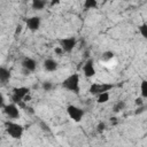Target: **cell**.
<instances>
[{
  "instance_id": "obj_1",
  "label": "cell",
  "mask_w": 147,
  "mask_h": 147,
  "mask_svg": "<svg viewBox=\"0 0 147 147\" xmlns=\"http://www.w3.org/2000/svg\"><path fill=\"white\" fill-rule=\"evenodd\" d=\"M62 87L78 94L79 93V76H78V74H72L68 78H65L62 82Z\"/></svg>"
},
{
  "instance_id": "obj_2",
  "label": "cell",
  "mask_w": 147,
  "mask_h": 147,
  "mask_svg": "<svg viewBox=\"0 0 147 147\" xmlns=\"http://www.w3.org/2000/svg\"><path fill=\"white\" fill-rule=\"evenodd\" d=\"M13 92H14V94H13V101L15 103L20 105L22 108H26V106H25V103L23 101V98L26 94H29L30 88L29 87H24V86L23 87H15V88H13Z\"/></svg>"
},
{
  "instance_id": "obj_3",
  "label": "cell",
  "mask_w": 147,
  "mask_h": 147,
  "mask_svg": "<svg viewBox=\"0 0 147 147\" xmlns=\"http://www.w3.org/2000/svg\"><path fill=\"white\" fill-rule=\"evenodd\" d=\"M5 125H6V131L10 137H13L15 139H18L22 137L23 130H24L22 125L14 123V122H6Z\"/></svg>"
},
{
  "instance_id": "obj_4",
  "label": "cell",
  "mask_w": 147,
  "mask_h": 147,
  "mask_svg": "<svg viewBox=\"0 0 147 147\" xmlns=\"http://www.w3.org/2000/svg\"><path fill=\"white\" fill-rule=\"evenodd\" d=\"M67 111H68L70 118L74 119L75 122H79L83 118V116H84V110L80 109V108H78V107H76V106H74V105L68 106Z\"/></svg>"
},
{
  "instance_id": "obj_5",
  "label": "cell",
  "mask_w": 147,
  "mask_h": 147,
  "mask_svg": "<svg viewBox=\"0 0 147 147\" xmlns=\"http://www.w3.org/2000/svg\"><path fill=\"white\" fill-rule=\"evenodd\" d=\"M113 88V85L111 84H92L91 87H90V93L91 94H94V95H98L100 93H103V92H108L109 90Z\"/></svg>"
},
{
  "instance_id": "obj_6",
  "label": "cell",
  "mask_w": 147,
  "mask_h": 147,
  "mask_svg": "<svg viewBox=\"0 0 147 147\" xmlns=\"http://www.w3.org/2000/svg\"><path fill=\"white\" fill-rule=\"evenodd\" d=\"M60 45H61L63 52H68V53H70V52L74 49V47L76 46V39H75L74 37L61 39V40H60Z\"/></svg>"
},
{
  "instance_id": "obj_7",
  "label": "cell",
  "mask_w": 147,
  "mask_h": 147,
  "mask_svg": "<svg viewBox=\"0 0 147 147\" xmlns=\"http://www.w3.org/2000/svg\"><path fill=\"white\" fill-rule=\"evenodd\" d=\"M3 109H5V110H3L5 114H6L9 118L16 119V118L20 117V110H18V108L16 107V105H14V103L7 105V106L3 107Z\"/></svg>"
},
{
  "instance_id": "obj_8",
  "label": "cell",
  "mask_w": 147,
  "mask_h": 147,
  "mask_svg": "<svg viewBox=\"0 0 147 147\" xmlns=\"http://www.w3.org/2000/svg\"><path fill=\"white\" fill-rule=\"evenodd\" d=\"M26 26L31 31H37L40 26V17L39 16H32L26 20Z\"/></svg>"
},
{
  "instance_id": "obj_9",
  "label": "cell",
  "mask_w": 147,
  "mask_h": 147,
  "mask_svg": "<svg viewBox=\"0 0 147 147\" xmlns=\"http://www.w3.org/2000/svg\"><path fill=\"white\" fill-rule=\"evenodd\" d=\"M84 75L86 77H93L95 75V69H94V65H93V60L90 59L86 61V63L84 64Z\"/></svg>"
},
{
  "instance_id": "obj_10",
  "label": "cell",
  "mask_w": 147,
  "mask_h": 147,
  "mask_svg": "<svg viewBox=\"0 0 147 147\" xmlns=\"http://www.w3.org/2000/svg\"><path fill=\"white\" fill-rule=\"evenodd\" d=\"M22 67L29 72V71H34L36 70V67H37V62L33 60V59H30V57H25L22 62Z\"/></svg>"
},
{
  "instance_id": "obj_11",
  "label": "cell",
  "mask_w": 147,
  "mask_h": 147,
  "mask_svg": "<svg viewBox=\"0 0 147 147\" xmlns=\"http://www.w3.org/2000/svg\"><path fill=\"white\" fill-rule=\"evenodd\" d=\"M44 68L47 71H55L57 69V63H56V61H54L52 59H47L44 62Z\"/></svg>"
},
{
  "instance_id": "obj_12",
  "label": "cell",
  "mask_w": 147,
  "mask_h": 147,
  "mask_svg": "<svg viewBox=\"0 0 147 147\" xmlns=\"http://www.w3.org/2000/svg\"><path fill=\"white\" fill-rule=\"evenodd\" d=\"M10 78V71L7 70L6 68L0 67V82L1 83H7Z\"/></svg>"
},
{
  "instance_id": "obj_13",
  "label": "cell",
  "mask_w": 147,
  "mask_h": 147,
  "mask_svg": "<svg viewBox=\"0 0 147 147\" xmlns=\"http://www.w3.org/2000/svg\"><path fill=\"white\" fill-rule=\"evenodd\" d=\"M46 6V0H32V8L34 10H41Z\"/></svg>"
},
{
  "instance_id": "obj_14",
  "label": "cell",
  "mask_w": 147,
  "mask_h": 147,
  "mask_svg": "<svg viewBox=\"0 0 147 147\" xmlns=\"http://www.w3.org/2000/svg\"><path fill=\"white\" fill-rule=\"evenodd\" d=\"M96 6H98L96 0H85V2H84L85 9H93V8H96Z\"/></svg>"
},
{
  "instance_id": "obj_15",
  "label": "cell",
  "mask_w": 147,
  "mask_h": 147,
  "mask_svg": "<svg viewBox=\"0 0 147 147\" xmlns=\"http://www.w3.org/2000/svg\"><path fill=\"white\" fill-rule=\"evenodd\" d=\"M109 100V94L108 92H103V93H100L98 94V102L99 103H105Z\"/></svg>"
},
{
  "instance_id": "obj_16",
  "label": "cell",
  "mask_w": 147,
  "mask_h": 147,
  "mask_svg": "<svg viewBox=\"0 0 147 147\" xmlns=\"http://www.w3.org/2000/svg\"><path fill=\"white\" fill-rule=\"evenodd\" d=\"M124 108H125V102H124V101H118V102L114 106L113 110H114L115 113H119V111H122Z\"/></svg>"
},
{
  "instance_id": "obj_17",
  "label": "cell",
  "mask_w": 147,
  "mask_h": 147,
  "mask_svg": "<svg viewBox=\"0 0 147 147\" xmlns=\"http://www.w3.org/2000/svg\"><path fill=\"white\" fill-rule=\"evenodd\" d=\"M141 95L142 98H147V82L146 80H142L141 82Z\"/></svg>"
},
{
  "instance_id": "obj_18",
  "label": "cell",
  "mask_w": 147,
  "mask_h": 147,
  "mask_svg": "<svg viewBox=\"0 0 147 147\" xmlns=\"http://www.w3.org/2000/svg\"><path fill=\"white\" fill-rule=\"evenodd\" d=\"M139 31H140V33H141V36L144 38H147V25L145 23L139 26Z\"/></svg>"
},
{
  "instance_id": "obj_19",
  "label": "cell",
  "mask_w": 147,
  "mask_h": 147,
  "mask_svg": "<svg viewBox=\"0 0 147 147\" xmlns=\"http://www.w3.org/2000/svg\"><path fill=\"white\" fill-rule=\"evenodd\" d=\"M113 56H114V54H113L111 52H105V53L102 54V56H101V59H102L103 61H108V60H110V59H113Z\"/></svg>"
},
{
  "instance_id": "obj_20",
  "label": "cell",
  "mask_w": 147,
  "mask_h": 147,
  "mask_svg": "<svg viewBox=\"0 0 147 147\" xmlns=\"http://www.w3.org/2000/svg\"><path fill=\"white\" fill-rule=\"evenodd\" d=\"M42 88H44L46 92H48V91H51V90L53 88V84H52L51 82H45V83H42Z\"/></svg>"
},
{
  "instance_id": "obj_21",
  "label": "cell",
  "mask_w": 147,
  "mask_h": 147,
  "mask_svg": "<svg viewBox=\"0 0 147 147\" xmlns=\"http://www.w3.org/2000/svg\"><path fill=\"white\" fill-rule=\"evenodd\" d=\"M105 129H106V124H105L103 122L99 123V125H98V131H99V132H102V131H105Z\"/></svg>"
},
{
  "instance_id": "obj_22",
  "label": "cell",
  "mask_w": 147,
  "mask_h": 147,
  "mask_svg": "<svg viewBox=\"0 0 147 147\" xmlns=\"http://www.w3.org/2000/svg\"><path fill=\"white\" fill-rule=\"evenodd\" d=\"M144 110H145V106L144 105H141L138 109H137V111H136V114H141V113H144Z\"/></svg>"
},
{
  "instance_id": "obj_23",
  "label": "cell",
  "mask_w": 147,
  "mask_h": 147,
  "mask_svg": "<svg viewBox=\"0 0 147 147\" xmlns=\"http://www.w3.org/2000/svg\"><path fill=\"white\" fill-rule=\"evenodd\" d=\"M40 126L42 127V130H44V131H49V127H48V125H47V124H45L44 122H41V123H40Z\"/></svg>"
},
{
  "instance_id": "obj_24",
  "label": "cell",
  "mask_w": 147,
  "mask_h": 147,
  "mask_svg": "<svg viewBox=\"0 0 147 147\" xmlns=\"http://www.w3.org/2000/svg\"><path fill=\"white\" fill-rule=\"evenodd\" d=\"M5 107V99H3V95L0 93V108Z\"/></svg>"
},
{
  "instance_id": "obj_25",
  "label": "cell",
  "mask_w": 147,
  "mask_h": 147,
  "mask_svg": "<svg viewBox=\"0 0 147 147\" xmlns=\"http://www.w3.org/2000/svg\"><path fill=\"white\" fill-rule=\"evenodd\" d=\"M144 102H142V98H138V99H136V105L137 106H141Z\"/></svg>"
},
{
  "instance_id": "obj_26",
  "label": "cell",
  "mask_w": 147,
  "mask_h": 147,
  "mask_svg": "<svg viewBox=\"0 0 147 147\" xmlns=\"http://www.w3.org/2000/svg\"><path fill=\"white\" fill-rule=\"evenodd\" d=\"M55 53H57V54H62V53H63V49L60 48V47H56V48H55Z\"/></svg>"
},
{
  "instance_id": "obj_27",
  "label": "cell",
  "mask_w": 147,
  "mask_h": 147,
  "mask_svg": "<svg viewBox=\"0 0 147 147\" xmlns=\"http://www.w3.org/2000/svg\"><path fill=\"white\" fill-rule=\"evenodd\" d=\"M60 2V0H51V5L52 6H55V5H57Z\"/></svg>"
},
{
  "instance_id": "obj_28",
  "label": "cell",
  "mask_w": 147,
  "mask_h": 147,
  "mask_svg": "<svg viewBox=\"0 0 147 147\" xmlns=\"http://www.w3.org/2000/svg\"><path fill=\"white\" fill-rule=\"evenodd\" d=\"M18 32H21V26H20V25H18L17 29H16V33H18Z\"/></svg>"
},
{
  "instance_id": "obj_29",
  "label": "cell",
  "mask_w": 147,
  "mask_h": 147,
  "mask_svg": "<svg viewBox=\"0 0 147 147\" xmlns=\"http://www.w3.org/2000/svg\"><path fill=\"white\" fill-rule=\"evenodd\" d=\"M24 1H28V0H24Z\"/></svg>"
}]
</instances>
